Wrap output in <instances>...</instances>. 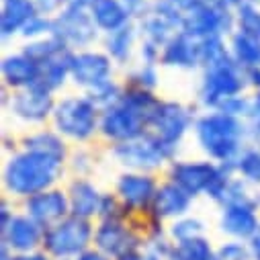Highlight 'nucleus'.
Segmentation results:
<instances>
[{"instance_id":"obj_1","label":"nucleus","mask_w":260,"mask_h":260,"mask_svg":"<svg viewBox=\"0 0 260 260\" xmlns=\"http://www.w3.org/2000/svg\"><path fill=\"white\" fill-rule=\"evenodd\" d=\"M61 162L41 154L25 150L23 154H17L11 158V162L5 168V184L11 192L23 194V197H33L37 192H43L47 186L53 184V180L59 176Z\"/></svg>"},{"instance_id":"obj_2","label":"nucleus","mask_w":260,"mask_h":260,"mask_svg":"<svg viewBox=\"0 0 260 260\" xmlns=\"http://www.w3.org/2000/svg\"><path fill=\"white\" fill-rule=\"evenodd\" d=\"M194 134L201 150L221 164H234L242 154L240 146L244 138V125L238 121V117L225 113L203 115L194 125Z\"/></svg>"},{"instance_id":"obj_3","label":"nucleus","mask_w":260,"mask_h":260,"mask_svg":"<svg viewBox=\"0 0 260 260\" xmlns=\"http://www.w3.org/2000/svg\"><path fill=\"white\" fill-rule=\"evenodd\" d=\"M244 88L242 70L228 53L219 59L207 63V70L203 76V84L199 90V99L205 107H221L228 99L238 96Z\"/></svg>"},{"instance_id":"obj_4","label":"nucleus","mask_w":260,"mask_h":260,"mask_svg":"<svg viewBox=\"0 0 260 260\" xmlns=\"http://www.w3.org/2000/svg\"><path fill=\"white\" fill-rule=\"evenodd\" d=\"M57 132L72 140H88L96 129V105L88 96L63 99L53 109Z\"/></svg>"},{"instance_id":"obj_5","label":"nucleus","mask_w":260,"mask_h":260,"mask_svg":"<svg viewBox=\"0 0 260 260\" xmlns=\"http://www.w3.org/2000/svg\"><path fill=\"white\" fill-rule=\"evenodd\" d=\"M176 146H170L156 136H142L138 140L119 144L113 156L123 166H129L134 170H152L162 166L168 158H172Z\"/></svg>"},{"instance_id":"obj_6","label":"nucleus","mask_w":260,"mask_h":260,"mask_svg":"<svg viewBox=\"0 0 260 260\" xmlns=\"http://www.w3.org/2000/svg\"><path fill=\"white\" fill-rule=\"evenodd\" d=\"M92 232L90 225L86 223V219L82 217H68L59 223H55L53 228L47 230L43 242L45 248L59 258H66V256H74L78 252H82L90 240Z\"/></svg>"},{"instance_id":"obj_7","label":"nucleus","mask_w":260,"mask_h":260,"mask_svg":"<svg viewBox=\"0 0 260 260\" xmlns=\"http://www.w3.org/2000/svg\"><path fill=\"white\" fill-rule=\"evenodd\" d=\"M59 41L74 47H86L96 39V23L80 7L68 5L53 21V33Z\"/></svg>"},{"instance_id":"obj_8","label":"nucleus","mask_w":260,"mask_h":260,"mask_svg":"<svg viewBox=\"0 0 260 260\" xmlns=\"http://www.w3.org/2000/svg\"><path fill=\"white\" fill-rule=\"evenodd\" d=\"M150 125L140 113H136L125 103H117L111 109H105V115L101 119V132L119 144L132 142L144 136V127Z\"/></svg>"},{"instance_id":"obj_9","label":"nucleus","mask_w":260,"mask_h":260,"mask_svg":"<svg viewBox=\"0 0 260 260\" xmlns=\"http://www.w3.org/2000/svg\"><path fill=\"white\" fill-rule=\"evenodd\" d=\"M232 25H234V19L230 11H223L209 3L186 13L180 31H184L194 39H205V37H221L232 29Z\"/></svg>"},{"instance_id":"obj_10","label":"nucleus","mask_w":260,"mask_h":260,"mask_svg":"<svg viewBox=\"0 0 260 260\" xmlns=\"http://www.w3.org/2000/svg\"><path fill=\"white\" fill-rule=\"evenodd\" d=\"M223 166L211 162H174L170 168L172 180L184 188L190 197L199 192H209L211 186L221 178Z\"/></svg>"},{"instance_id":"obj_11","label":"nucleus","mask_w":260,"mask_h":260,"mask_svg":"<svg viewBox=\"0 0 260 260\" xmlns=\"http://www.w3.org/2000/svg\"><path fill=\"white\" fill-rule=\"evenodd\" d=\"M113 66L111 59L96 51H84V53H70V76L76 84L86 88H96L111 80Z\"/></svg>"},{"instance_id":"obj_12","label":"nucleus","mask_w":260,"mask_h":260,"mask_svg":"<svg viewBox=\"0 0 260 260\" xmlns=\"http://www.w3.org/2000/svg\"><path fill=\"white\" fill-rule=\"evenodd\" d=\"M150 125L154 127L156 138L170 146H176L190 125V115L178 103H160Z\"/></svg>"},{"instance_id":"obj_13","label":"nucleus","mask_w":260,"mask_h":260,"mask_svg":"<svg viewBox=\"0 0 260 260\" xmlns=\"http://www.w3.org/2000/svg\"><path fill=\"white\" fill-rule=\"evenodd\" d=\"M160 59L164 66H170V68L190 70L194 66H199V63H203L201 39H194V37L186 35L184 31H180L164 45Z\"/></svg>"},{"instance_id":"obj_14","label":"nucleus","mask_w":260,"mask_h":260,"mask_svg":"<svg viewBox=\"0 0 260 260\" xmlns=\"http://www.w3.org/2000/svg\"><path fill=\"white\" fill-rule=\"evenodd\" d=\"M11 109L17 117H21L23 121L29 123H39L43 121L51 111H53V99H51V90L43 88L41 84L29 86L27 90L19 92L13 103Z\"/></svg>"},{"instance_id":"obj_15","label":"nucleus","mask_w":260,"mask_h":260,"mask_svg":"<svg viewBox=\"0 0 260 260\" xmlns=\"http://www.w3.org/2000/svg\"><path fill=\"white\" fill-rule=\"evenodd\" d=\"M29 217H33L39 225H49L57 219H61L68 211L66 194L59 190H43L37 192L27 201Z\"/></svg>"},{"instance_id":"obj_16","label":"nucleus","mask_w":260,"mask_h":260,"mask_svg":"<svg viewBox=\"0 0 260 260\" xmlns=\"http://www.w3.org/2000/svg\"><path fill=\"white\" fill-rule=\"evenodd\" d=\"M94 242L99 250H103L109 256H117V258L129 256L138 244L132 232L125 230L119 221H103V225L94 234Z\"/></svg>"},{"instance_id":"obj_17","label":"nucleus","mask_w":260,"mask_h":260,"mask_svg":"<svg viewBox=\"0 0 260 260\" xmlns=\"http://www.w3.org/2000/svg\"><path fill=\"white\" fill-rule=\"evenodd\" d=\"M117 192L129 207H146L156 197V182L146 174H123L117 182Z\"/></svg>"},{"instance_id":"obj_18","label":"nucleus","mask_w":260,"mask_h":260,"mask_svg":"<svg viewBox=\"0 0 260 260\" xmlns=\"http://www.w3.org/2000/svg\"><path fill=\"white\" fill-rule=\"evenodd\" d=\"M3 76L9 86L17 88H29L39 84L41 78V66L25 53L21 55H11L3 61Z\"/></svg>"},{"instance_id":"obj_19","label":"nucleus","mask_w":260,"mask_h":260,"mask_svg":"<svg viewBox=\"0 0 260 260\" xmlns=\"http://www.w3.org/2000/svg\"><path fill=\"white\" fill-rule=\"evenodd\" d=\"M35 0H5L3 3V17H0V29L3 37H11L17 31H23L25 25L37 17Z\"/></svg>"},{"instance_id":"obj_20","label":"nucleus","mask_w":260,"mask_h":260,"mask_svg":"<svg viewBox=\"0 0 260 260\" xmlns=\"http://www.w3.org/2000/svg\"><path fill=\"white\" fill-rule=\"evenodd\" d=\"M154 211L160 217H174V215H182L188 205H190V194L180 188L176 182L170 184H162L156 190V197H154Z\"/></svg>"},{"instance_id":"obj_21","label":"nucleus","mask_w":260,"mask_h":260,"mask_svg":"<svg viewBox=\"0 0 260 260\" xmlns=\"http://www.w3.org/2000/svg\"><path fill=\"white\" fill-rule=\"evenodd\" d=\"M90 15H92L96 27L107 33L127 27L129 17H132L127 13L123 0H96L94 7L90 9Z\"/></svg>"},{"instance_id":"obj_22","label":"nucleus","mask_w":260,"mask_h":260,"mask_svg":"<svg viewBox=\"0 0 260 260\" xmlns=\"http://www.w3.org/2000/svg\"><path fill=\"white\" fill-rule=\"evenodd\" d=\"M103 194L88 182V180H76L70 186V209L76 217H90L101 211Z\"/></svg>"},{"instance_id":"obj_23","label":"nucleus","mask_w":260,"mask_h":260,"mask_svg":"<svg viewBox=\"0 0 260 260\" xmlns=\"http://www.w3.org/2000/svg\"><path fill=\"white\" fill-rule=\"evenodd\" d=\"M7 232V242L15 250H31L39 244L41 240V230L39 223L33 217H13Z\"/></svg>"},{"instance_id":"obj_24","label":"nucleus","mask_w":260,"mask_h":260,"mask_svg":"<svg viewBox=\"0 0 260 260\" xmlns=\"http://www.w3.org/2000/svg\"><path fill=\"white\" fill-rule=\"evenodd\" d=\"M258 219L254 209L248 207H225L221 215V230L236 238H252L258 232Z\"/></svg>"},{"instance_id":"obj_25","label":"nucleus","mask_w":260,"mask_h":260,"mask_svg":"<svg viewBox=\"0 0 260 260\" xmlns=\"http://www.w3.org/2000/svg\"><path fill=\"white\" fill-rule=\"evenodd\" d=\"M232 51L240 68L252 70L260 66V39L258 37H252L240 31L232 39Z\"/></svg>"},{"instance_id":"obj_26","label":"nucleus","mask_w":260,"mask_h":260,"mask_svg":"<svg viewBox=\"0 0 260 260\" xmlns=\"http://www.w3.org/2000/svg\"><path fill=\"white\" fill-rule=\"evenodd\" d=\"M66 76H70V53L66 51L63 55L41 63V78L39 84L47 90H55L66 82Z\"/></svg>"},{"instance_id":"obj_27","label":"nucleus","mask_w":260,"mask_h":260,"mask_svg":"<svg viewBox=\"0 0 260 260\" xmlns=\"http://www.w3.org/2000/svg\"><path fill=\"white\" fill-rule=\"evenodd\" d=\"M176 27L170 23V21H166L164 17H160L158 13H148L144 19H142V33H144V37H146V41H150V43H156L158 47H164L174 35H172V31H174Z\"/></svg>"},{"instance_id":"obj_28","label":"nucleus","mask_w":260,"mask_h":260,"mask_svg":"<svg viewBox=\"0 0 260 260\" xmlns=\"http://www.w3.org/2000/svg\"><path fill=\"white\" fill-rule=\"evenodd\" d=\"M23 53H25L27 57H31L33 61H37L39 66H41V63L51 61V59H55V57H59V55L66 53V43L59 41L55 35H49V37H43V39H39V41L29 43Z\"/></svg>"},{"instance_id":"obj_29","label":"nucleus","mask_w":260,"mask_h":260,"mask_svg":"<svg viewBox=\"0 0 260 260\" xmlns=\"http://www.w3.org/2000/svg\"><path fill=\"white\" fill-rule=\"evenodd\" d=\"M25 148L31 150V152H41V154H47L59 162H63V156H66V148H63L61 140L55 138L53 134H37V136H31L25 140Z\"/></svg>"},{"instance_id":"obj_30","label":"nucleus","mask_w":260,"mask_h":260,"mask_svg":"<svg viewBox=\"0 0 260 260\" xmlns=\"http://www.w3.org/2000/svg\"><path fill=\"white\" fill-rule=\"evenodd\" d=\"M132 45H134V29L132 27H123L119 31H113L109 33V39H107V51L113 59L117 61H125L132 55Z\"/></svg>"},{"instance_id":"obj_31","label":"nucleus","mask_w":260,"mask_h":260,"mask_svg":"<svg viewBox=\"0 0 260 260\" xmlns=\"http://www.w3.org/2000/svg\"><path fill=\"white\" fill-rule=\"evenodd\" d=\"M174 260H211V248L203 238H192L178 242V246L172 250Z\"/></svg>"},{"instance_id":"obj_32","label":"nucleus","mask_w":260,"mask_h":260,"mask_svg":"<svg viewBox=\"0 0 260 260\" xmlns=\"http://www.w3.org/2000/svg\"><path fill=\"white\" fill-rule=\"evenodd\" d=\"M236 170L248 182H260V150H246L236 160Z\"/></svg>"},{"instance_id":"obj_33","label":"nucleus","mask_w":260,"mask_h":260,"mask_svg":"<svg viewBox=\"0 0 260 260\" xmlns=\"http://www.w3.org/2000/svg\"><path fill=\"white\" fill-rule=\"evenodd\" d=\"M238 25H240L242 33L260 39V11L256 9L254 3H250V0H246V3L238 9Z\"/></svg>"},{"instance_id":"obj_34","label":"nucleus","mask_w":260,"mask_h":260,"mask_svg":"<svg viewBox=\"0 0 260 260\" xmlns=\"http://www.w3.org/2000/svg\"><path fill=\"white\" fill-rule=\"evenodd\" d=\"M121 90H119V86L115 84V82H105V84H101V86H96V88H92L90 90V94H88V99L96 105V107H105V109H111V107H115L119 101H121Z\"/></svg>"},{"instance_id":"obj_35","label":"nucleus","mask_w":260,"mask_h":260,"mask_svg":"<svg viewBox=\"0 0 260 260\" xmlns=\"http://www.w3.org/2000/svg\"><path fill=\"white\" fill-rule=\"evenodd\" d=\"M201 232H203V223H201L199 219H180V221H176L174 228H172V236H174L178 242L199 238Z\"/></svg>"},{"instance_id":"obj_36","label":"nucleus","mask_w":260,"mask_h":260,"mask_svg":"<svg viewBox=\"0 0 260 260\" xmlns=\"http://www.w3.org/2000/svg\"><path fill=\"white\" fill-rule=\"evenodd\" d=\"M219 111L225 113V115H232V117H244V115L254 113V103H250V101H246L244 96L238 94V96L228 99V101L219 107Z\"/></svg>"},{"instance_id":"obj_37","label":"nucleus","mask_w":260,"mask_h":260,"mask_svg":"<svg viewBox=\"0 0 260 260\" xmlns=\"http://www.w3.org/2000/svg\"><path fill=\"white\" fill-rule=\"evenodd\" d=\"M23 33V37H29V39H35V37H41V35H45V33H53V21H49L47 17H33L27 25H25V29L21 31Z\"/></svg>"},{"instance_id":"obj_38","label":"nucleus","mask_w":260,"mask_h":260,"mask_svg":"<svg viewBox=\"0 0 260 260\" xmlns=\"http://www.w3.org/2000/svg\"><path fill=\"white\" fill-rule=\"evenodd\" d=\"M132 80L136 82V88H144V90L154 88L158 82V74H156L154 63H144V66L132 76Z\"/></svg>"},{"instance_id":"obj_39","label":"nucleus","mask_w":260,"mask_h":260,"mask_svg":"<svg viewBox=\"0 0 260 260\" xmlns=\"http://www.w3.org/2000/svg\"><path fill=\"white\" fill-rule=\"evenodd\" d=\"M219 258L221 260H248V252L242 244H225L221 250H219Z\"/></svg>"},{"instance_id":"obj_40","label":"nucleus","mask_w":260,"mask_h":260,"mask_svg":"<svg viewBox=\"0 0 260 260\" xmlns=\"http://www.w3.org/2000/svg\"><path fill=\"white\" fill-rule=\"evenodd\" d=\"M123 5L129 15L136 17H146L148 15V3L146 0H123Z\"/></svg>"},{"instance_id":"obj_41","label":"nucleus","mask_w":260,"mask_h":260,"mask_svg":"<svg viewBox=\"0 0 260 260\" xmlns=\"http://www.w3.org/2000/svg\"><path fill=\"white\" fill-rule=\"evenodd\" d=\"M170 3H172L178 11H182V13L186 15V13L199 9V7H203V5H209V0H170Z\"/></svg>"},{"instance_id":"obj_42","label":"nucleus","mask_w":260,"mask_h":260,"mask_svg":"<svg viewBox=\"0 0 260 260\" xmlns=\"http://www.w3.org/2000/svg\"><path fill=\"white\" fill-rule=\"evenodd\" d=\"M142 57L146 59V63H154L160 57V47L156 43L144 41V45H142Z\"/></svg>"},{"instance_id":"obj_43","label":"nucleus","mask_w":260,"mask_h":260,"mask_svg":"<svg viewBox=\"0 0 260 260\" xmlns=\"http://www.w3.org/2000/svg\"><path fill=\"white\" fill-rule=\"evenodd\" d=\"M35 5H37V11L45 17L49 13H55L61 7V0H35Z\"/></svg>"},{"instance_id":"obj_44","label":"nucleus","mask_w":260,"mask_h":260,"mask_svg":"<svg viewBox=\"0 0 260 260\" xmlns=\"http://www.w3.org/2000/svg\"><path fill=\"white\" fill-rule=\"evenodd\" d=\"M209 3L219 7V9H223V11H230V9H240L246 0H209Z\"/></svg>"},{"instance_id":"obj_45","label":"nucleus","mask_w":260,"mask_h":260,"mask_svg":"<svg viewBox=\"0 0 260 260\" xmlns=\"http://www.w3.org/2000/svg\"><path fill=\"white\" fill-rule=\"evenodd\" d=\"M250 248H252L254 258H256V260H260V228H258V232L252 236V244H250Z\"/></svg>"},{"instance_id":"obj_46","label":"nucleus","mask_w":260,"mask_h":260,"mask_svg":"<svg viewBox=\"0 0 260 260\" xmlns=\"http://www.w3.org/2000/svg\"><path fill=\"white\" fill-rule=\"evenodd\" d=\"M246 72H248L250 82L256 84V86H260V66H258V68H252V70H246Z\"/></svg>"},{"instance_id":"obj_47","label":"nucleus","mask_w":260,"mask_h":260,"mask_svg":"<svg viewBox=\"0 0 260 260\" xmlns=\"http://www.w3.org/2000/svg\"><path fill=\"white\" fill-rule=\"evenodd\" d=\"M94 3L96 0H68V5H72V7H80V9H86V7H94Z\"/></svg>"},{"instance_id":"obj_48","label":"nucleus","mask_w":260,"mask_h":260,"mask_svg":"<svg viewBox=\"0 0 260 260\" xmlns=\"http://www.w3.org/2000/svg\"><path fill=\"white\" fill-rule=\"evenodd\" d=\"M78 260H107L103 254H99V252H84Z\"/></svg>"},{"instance_id":"obj_49","label":"nucleus","mask_w":260,"mask_h":260,"mask_svg":"<svg viewBox=\"0 0 260 260\" xmlns=\"http://www.w3.org/2000/svg\"><path fill=\"white\" fill-rule=\"evenodd\" d=\"M11 260H45V258L39 256V254H33V256H17V258H11Z\"/></svg>"},{"instance_id":"obj_50","label":"nucleus","mask_w":260,"mask_h":260,"mask_svg":"<svg viewBox=\"0 0 260 260\" xmlns=\"http://www.w3.org/2000/svg\"><path fill=\"white\" fill-rule=\"evenodd\" d=\"M254 113L260 115V90H258V94L254 96Z\"/></svg>"},{"instance_id":"obj_51","label":"nucleus","mask_w":260,"mask_h":260,"mask_svg":"<svg viewBox=\"0 0 260 260\" xmlns=\"http://www.w3.org/2000/svg\"><path fill=\"white\" fill-rule=\"evenodd\" d=\"M254 138H256V142L260 144V119H258L256 125H254Z\"/></svg>"},{"instance_id":"obj_52","label":"nucleus","mask_w":260,"mask_h":260,"mask_svg":"<svg viewBox=\"0 0 260 260\" xmlns=\"http://www.w3.org/2000/svg\"><path fill=\"white\" fill-rule=\"evenodd\" d=\"M121 260H158V258H140V256H134V254H129V256H123Z\"/></svg>"}]
</instances>
